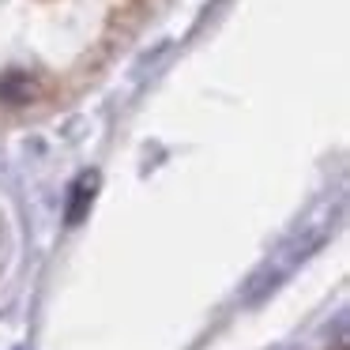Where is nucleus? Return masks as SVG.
<instances>
[{
  "mask_svg": "<svg viewBox=\"0 0 350 350\" xmlns=\"http://www.w3.org/2000/svg\"><path fill=\"white\" fill-rule=\"evenodd\" d=\"M0 98L12 102V106H27V102L38 98V83L31 76H8L0 79Z\"/></svg>",
  "mask_w": 350,
  "mask_h": 350,
  "instance_id": "obj_1",
  "label": "nucleus"
},
{
  "mask_svg": "<svg viewBox=\"0 0 350 350\" xmlns=\"http://www.w3.org/2000/svg\"><path fill=\"white\" fill-rule=\"evenodd\" d=\"M94 189H98V177H94V174H83L76 181V189H72V207H68V222H72V226H76V222H83L87 207H91Z\"/></svg>",
  "mask_w": 350,
  "mask_h": 350,
  "instance_id": "obj_2",
  "label": "nucleus"
}]
</instances>
